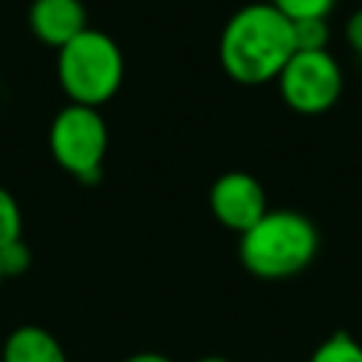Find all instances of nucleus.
Returning a JSON list of instances; mask_svg holds the SVG:
<instances>
[{
  "instance_id": "f257e3e1",
  "label": "nucleus",
  "mask_w": 362,
  "mask_h": 362,
  "mask_svg": "<svg viewBox=\"0 0 362 362\" xmlns=\"http://www.w3.org/2000/svg\"><path fill=\"white\" fill-rule=\"evenodd\" d=\"M294 54L291 20H286L269 0L238 8L218 40V59L238 85L277 82L280 71Z\"/></svg>"
},
{
  "instance_id": "f03ea898",
  "label": "nucleus",
  "mask_w": 362,
  "mask_h": 362,
  "mask_svg": "<svg viewBox=\"0 0 362 362\" xmlns=\"http://www.w3.org/2000/svg\"><path fill=\"white\" fill-rule=\"evenodd\" d=\"M320 249V232L297 209H269L238 240L240 266L257 280H286L305 272Z\"/></svg>"
},
{
  "instance_id": "7ed1b4c3",
  "label": "nucleus",
  "mask_w": 362,
  "mask_h": 362,
  "mask_svg": "<svg viewBox=\"0 0 362 362\" xmlns=\"http://www.w3.org/2000/svg\"><path fill=\"white\" fill-rule=\"evenodd\" d=\"M57 79L74 105L102 107L124 79V57L116 40L99 28H85L57 51Z\"/></svg>"
},
{
  "instance_id": "20e7f679",
  "label": "nucleus",
  "mask_w": 362,
  "mask_h": 362,
  "mask_svg": "<svg viewBox=\"0 0 362 362\" xmlns=\"http://www.w3.org/2000/svg\"><path fill=\"white\" fill-rule=\"evenodd\" d=\"M48 147L68 175L93 184L107 153V124L96 107L68 102L48 127Z\"/></svg>"
},
{
  "instance_id": "39448f33",
  "label": "nucleus",
  "mask_w": 362,
  "mask_h": 362,
  "mask_svg": "<svg viewBox=\"0 0 362 362\" xmlns=\"http://www.w3.org/2000/svg\"><path fill=\"white\" fill-rule=\"evenodd\" d=\"M277 88L291 110L317 116L339 102L342 68L328 51H294L277 76Z\"/></svg>"
},
{
  "instance_id": "423d86ee",
  "label": "nucleus",
  "mask_w": 362,
  "mask_h": 362,
  "mask_svg": "<svg viewBox=\"0 0 362 362\" xmlns=\"http://www.w3.org/2000/svg\"><path fill=\"white\" fill-rule=\"evenodd\" d=\"M209 209L221 226L243 235L269 212L266 189L255 175L243 170L223 173L209 187Z\"/></svg>"
},
{
  "instance_id": "0eeeda50",
  "label": "nucleus",
  "mask_w": 362,
  "mask_h": 362,
  "mask_svg": "<svg viewBox=\"0 0 362 362\" xmlns=\"http://www.w3.org/2000/svg\"><path fill=\"white\" fill-rule=\"evenodd\" d=\"M28 28L42 45L59 51L88 28V14L82 0H34L28 8Z\"/></svg>"
},
{
  "instance_id": "6e6552de",
  "label": "nucleus",
  "mask_w": 362,
  "mask_h": 362,
  "mask_svg": "<svg viewBox=\"0 0 362 362\" xmlns=\"http://www.w3.org/2000/svg\"><path fill=\"white\" fill-rule=\"evenodd\" d=\"M0 362H68V354L48 328L17 325L3 342Z\"/></svg>"
},
{
  "instance_id": "1a4fd4ad",
  "label": "nucleus",
  "mask_w": 362,
  "mask_h": 362,
  "mask_svg": "<svg viewBox=\"0 0 362 362\" xmlns=\"http://www.w3.org/2000/svg\"><path fill=\"white\" fill-rule=\"evenodd\" d=\"M308 362H362V345L351 334L337 331L314 348Z\"/></svg>"
},
{
  "instance_id": "9d476101",
  "label": "nucleus",
  "mask_w": 362,
  "mask_h": 362,
  "mask_svg": "<svg viewBox=\"0 0 362 362\" xmlns=\"http://www.w3.org/2000/svg\"><path fill=\"white\" fill-rule=\"evenodd\" d=\"M294 51H328V17H311V20H294Z\"/></svg>"
},
{
  "instance_id": "9b49d317",
  "label": "nucleus",
  "mask_w": 362,
  "mask_h": 362,
  "mask_svg": "<svg viewBox=\"0 0 362 362\" xmlns=\"http://www.w3.org/2000/svg\"><path fill=\"white\" fill-rule=\"evenodd\" d=\"M23 238V212L17 198L0 187V249Z\"/></svg>"
},
{
  "instance_id": "f8f14e48",
  "label": "nucleus",
  "mask_w": 362,
  "mask_h": 362,
  "mask_svg": "<svg viewBox=\"0 0 362 362\" xmlns=\"http://www.w3.org/2000/svg\"><path fill=\"white\" fill-rule=\"evenodd\" d=\"M286 20H311V17H328L337 0H269Z\"/></svg>"
},
{
  "instance_id": "ddd939ff",
  "label": "nucleus",
  "mask_w": 362,
  "mask_h": 362,
  "mask_svg": "<svg viewBox=\"0 0 362 362\" xmlns=\"http://www.w3.org/2000/svg\"><path fill=\"white\" fill-rule=\"evenodd\" d=\"M28 266H31V252H28V246H25L23 238L0 249V269H3V277L23 274Z\"/></svg>"
},
{
  "instance_id": "4468645a",
  "label": "nucleus",
  "mask_w": 362,
  "mask_h": 362,
  "mask_svg": "<svg viewBox=\"0 0 362 362\" xmlns=\"http://www.w3.org/2000/svg\"><path fill=\"white\" fill-rule=\"evenodd\" d=\"M345 40H348V45L354 48V54L362 62V8H356L351 14V20L345 23Z\"/></svg>"
},
{
  "instance_id": "2eb2a0df",
  "label": "nucleus",
  "mask_w": 362,
  "mask_h": 362,
  "mask_svg": "<svg viewBox=\"0 0 362 362\" xmlns=\"http://www.w3.org/2000/svg\"><path fill=\"white\" fill-rule=\"evenodd\" d=\"M124 362H173V359H170V356H164V354H158V351H141V354L127 356Z\"/></svg>"
},
{
  "instance_id": "dca6fc26",
  "label": "nucleus",
  "mask_w": 362,
  "mask_h": 362,
  "mask_svg": "<svg viewBox=\"0 0 362 362\" xmlns=\"http://www.w3.org/2000/svg\"><path fill=\"white\" fill-rule=\"evenodd\" d=\"M198 362H232V359H226V356H204Z\"/></svg>"
},
{
  "instance_id": "f3484780",
  "label": "nucleus",
  "mask_w": 362,
  "mask_h": 362,
  "mask_svg": "<svg viewBox=\"0 0 362 362\" xmlns=\"http://www.w3.org/2000/svg\"><path fill=\"white\" fill-rule=\"evenodd\" d=\"M3 280H6V277H3V269H0V286H3Z\"/></svg>"
}]
</instances>
